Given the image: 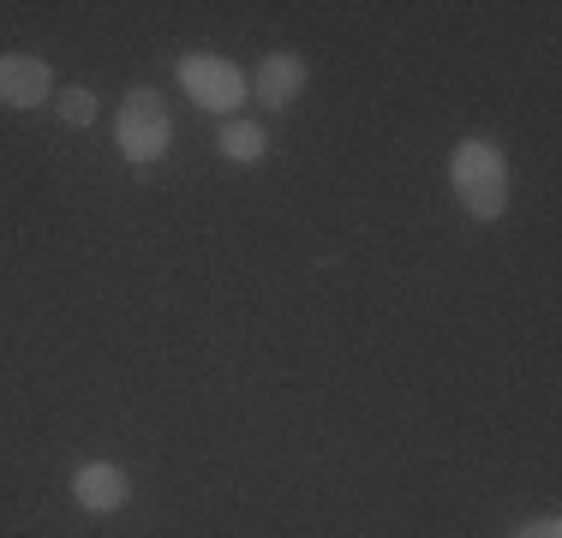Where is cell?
Instances as JSON below:
<instances>
[{"label": "cell", "mask_w": 562, "mask_h": 538, "mask_svg": "<svg viewBox=\"0 0 562 538\" xmlns=\"http://www.w3.org/2000/svg\"><path fill=\"white\" fill-rule=\"evenodd\" d=\"M449 186L473 222H497L508 210V161L491 138H461L449 156Z\"/></svg>", "instance_id": "cell-1"}, {"label": "cell", "mask_w": 562, "mask_h": 538, "mask_svg": "<svg viewBox=\"0 0 562 538\" xmlns=\"http://www.w3.org/2000/svg\"><path fill=\"white\" fill-rule=\"evenodd\" d=\"M168 138H173V120H168V108L156 90H126V102H120V114H114V144H120V156L126 161H138V168H150L156 156L168 150Z\"/></svg>", "instance_id": "cell-2"}, {"label": "cell", "mask_w": 562, "mask_h": 538, "mask_svg": "<svg viewBox=\"0 0 562 538\" xmlns=\"http://www.w3.org/2000/svg\"><path fill=\"white\" fill-rule=\"evenodd\" d=\"M180 85H186V97H192L198 108H210V114H234V108L251 97L246 78H239V66L222 60V54H210V48L180 54Z\"/></svg>", "instance_id": "cell-3"}, {"label": "cell", "mask_w": 562, "mask_h": 538, "mask_svg": "<svg viewBox=\"0 0 562 538\" xmlns=\"http://www.w3.org/2000/svg\"><path fill=\"white\" fill-rule=\"evenodd\" d=\"M72 496H78L85 515H114V508H126L132 479H126V467H114V461H85L72 473Z\"/></svg>", "instance_id": "cell-4"}, {"label": "cell", "mask_w": 562, "mask_h": 538, "mask_svg": "<svg viewBox=\"0 0 562 538\" xmlns=\"http://www.w3.org/2000/svg\"><path fill=\"white\" fill-rule=\"evenodd\" d=\"M246 90H251L263 108H293V102L305 97V60H300V54H288V48H281V54H263V66L246 78Z\"/></svg>", "instance_id": "cell-5"}, {"label": "cell", "mask_w": 562, "mask_h": 538, "mask_svg": "<svg viewBox=\"0 0 562 538\" xmlns=\"http://www.w3.org/2000/svg\"><path fill=\"white\" fill-rule=\"evenodd\" d=\"M55 90V72L36 54H0V108H36Z\"/></svg>", "instance_id": "cell-6"}, {"label": "cell", "mask_w": 562, "mask_h": 538, "mask_svg": "<svg viewBox=\"0 0 562 538\" xmlns=\"http://www.w3.org/2000/svg\"><path fill=\"white\" fill-rule=\"evenodd\" d=\"M263 150H270V138H263L258 120H227V126H222V156L227 161L251 168V161H263Z\"/></svg>", "instance_id": "cell-7"}, {"label": "cell", "mask_w": 562, "mask_h": 538, "mask_svg": "<svg viewBox=\"0 0 562 538\" xmlns=\"http://www.w3.org/2000/svg\"><path fill=\"white\" fill-rule=\"evenodd\" d=\"M55 108H60V120L66 126H97V97H90V90H60L55 97Z\"/></svg>", "instance_id": "cell-8"}, {"label": "cell", "mask_w": 562, "mask_h": 538, "mask_svg": "<svg viewBox=\"0 0 562 538\" xmlns=\"http://www.w3.org/2000/svg\"><path fill=\"white\" fill-rule=\"evenodd\" d=\"M515 538H562V527H557L551 515H544V520H527V527H520Z\"/></svg>", "instance_id": "cell-9"}]
</instances>
